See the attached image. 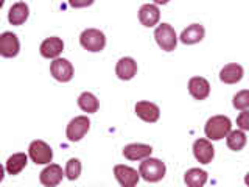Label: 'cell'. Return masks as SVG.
Wrapping results in <instances>:
<instances>
[{
    "label": "cell",
    "instance_id": "6da1fadb",
    "mask_svg": "<svg viewBox=\"0 0 249 187\" xmlns=\"http://www.w3.org/2000/svg\"><path fill=\"white\" fill-rule=\"evenodd\" d=\"M232 122L226 115H213L206 122L204 132L209 140H221L232 131Z\"/></svg>",
    "mask_w": 249,
    "mask_h": 187
},
{
    "label": "cell",
    "instance_id": "7a4b0ae2",
    "mask_svg": "<svg viewBox=\"0 0 249 187\" xmlns=\"http://www.w3.org/2000/svg\"><path fill=\"white\" fill-rule=\"evenodd\" d=\"M167 167L160 159L156 158H146L143 159V162H140L139 167V173L142 176L145 181L148 183H158L160 179L165 176Z\"/></svg>",
    "mask_w": 249,
    "mask_h": 187
},
{
    "label": "cell",
    "instance_id": "3957f363",
    "mask_svg": "<svg viewBox=\"0 0 249 187\" xmlns=\"http://www.w3.org/2000/svg\"><path fill=\"white\" fill-rule=\"evenodd\" d=\"M80 44H81L83 49H86L88 52L97 53V52H101L105 49L106 36H105L103 31H100L97 28H88L81 33Z\"/></svg>",
    "mask_w": 249,
    "mask_h": 187
},
{
    "label": "cell",
    "instance_id": "277c9868",
    "mask_svg": "<svg viewBox=\"0 0 249 187\" xmlns=\"http://www.w3.org/2000/svg\"><path fill=\"white\" fill-rule=\"evenodd\" d=\"M154 39L158 45L165 52H173L178 44V36L175 28L170 23H160V25L154 30Z\"/></svg>",
    "mask_w": 249,
    "mask_h": 187
},
{
    "label": "cell",
    "instance_id": "5b68a950",
    "mask_svg": "<svg viewBox=\"0 0 249 187\" xmlns=\"http://www.w3.org/2000/svg\"><path fill=\"white\" fill-rule=\"evenodd\" d=\"M28 156L36 166H44V164H50L53 159V150L49 144L44 140H33L28 147Z\"/></svg>",
    "mask_w": 249,
    "mask_h": 187
},
{
    "label": "cell",
    "instance_id": "8992f818",
    "mask_svg": "<svg viewBox=\"0 0 249 187\" xmlns=\"http://www.w3.org/2000/svg\"><path fill=\"white\" fill-rule=\"evenodd\" d=\"M90 128V120L86 115H78L75 119H72L67 125L66 134L70 142H80V140L88 134V131Z\"/></svg>",
    "mask_w": 249,
    "mask_h": 187
},
{
    "label": "cell",
    "instance_id": "52a82bcc",
    "mask_svg": "<svg viewBox=\"0 0 249 187\" xmlns=\"http://www.w3.org/2000/svg\"><path fill=\"white\" fill-rule=\"evenodd\" d=\"M50 72L54 80L61 83H67L73 78V66L66 58H56L50 64Z\"/></svg>",
    "mask_w": 249,
    "mask_h": 187
},
{
    "label": "cell",
    "instance_id": "ba28073f",
    "mask_svg": "<svg viewBox=\"0 0 249 187\" xmlns=\"http://www.w3.org/2000/svg\"><path fill=\"white\" fill-rule=\"evenodd\" d=\"M19 50H20V42L13 31H5V33L0 35V55L3 58L18 56Z\"/></svg>",
    "mask_w": 249,
    "mask_h": 187
},
{
    "label": "cell",
    "instance_id": "9c48e42d",
    "mask_svg": "<svg viewBox=\"0 0 249 187\" xmlns=\"http://www.w3.org/2000/svg\"><path fill=\"white\" fill-rule=\"evenodd\" d=\"M114 175L119 184L123 187H134L140 178V173L136 168L123 166V164H119V166L114 167Z\"/></svg>",
    "mask_w": 249,
    "mask_h": 187
},
{
    "label": "cell",
    "instance_id": "30bf717a",
    "mask_svg": "<svg viewBox=\"0 0 249 187\" xmlns=\"http://www.w3.org/2000/svg\"><path fill=\"white\" fill-rule=\"evenodd\" d=\"M193 154L198 162L210 164L215 158V148L209 139H196L193 144Z\"/></svg>",
    "mask_w": 249,
    "mask_h": 187
},
{
    "label": "cell",
    "instance_id": "8fae6325",
    "mask_svg": "<svg viewBox=\"0 0 249 187\" xmlns=\"http://www.w3.org/2000/svg\"><path fill=\"white\" fill-rule=\"evenodd\" d=\"M66 171H62L61 166L58 164H49L42 171L41 175H39V179H41V184L45 186V187H54L58 186L62 178H64Z\"/></svg>",
    "mask_w": 249,
    "mask_h": 187
},
{
    "label": "cell",
    "instance_id": "7c38bea8",
    "mask_svg": "<svg viewBox=\"0 0 249 187\" xmlns=\"http://www.w3.org/2000/svg\"><path fill=\"white\" fill-rule=\"evenodd\" d=\"M41 55L47 59H56L61 52L64 50V42L62 39L58 36H52V37H47L45 41L41 44Z\"/></svg>",
    "mask_w": 249,
    "mask_h": 187
},
{
    "label": "cell",
    "instance_id": "4fadbf2b",
    "mask_svg": "<svg viewBox=\"0 0 249 187\" xmlns=\"http://www.w3.org/2000/svg\"><path fill=\"white\" fill-rule=\"evenodd\" d=\"M136 114L146 123H154L159 120L160 111L159 106L151 103V101H139L136 105Z\"/></svg>",
    "mask_w": 249,
    "mask_h": 187
},
{
    "label": "cell",
    "instance_id": "5bb4252c",
    "mask_svg": "<svg viewBox=\"0 0 249 187\" xmlns=\"http://www.w3.org/2000/svg\"><path fill=\"white\" fill-rule=\"evenodd\" d=\"M159 19H160V11H159L158 5L145 3V5L140 6V10H139V20H140V23H142L143 27L151 28V27H154L156 23L159 22Z\"/></svg>",
    "mask_w": 249,
    "mask_h": 187
},
{
    "label": "cell",
    "instance_id": "9a60e30c",
    "mask_svg": "<svg viewBox=\"0 0 249 187\" xmlns=\"http://www.w3.org/2000/svg\"><path fill=\"white\" fill-rule=\"evenodd\" d=\"M153 153L151 145L146 144H129L123 148V156L129 161H143Z\"/></svg>",
    "mask_w": 249,
    "mask_h": 187
},
{
    "label": "cell",
    "instance_id": "2e32d148",
    "mask_svg": "<svg viewBox=\"0 0 249 187\" xmlns=\"http://www.w3.org/2000/svg\"><path fill=\"white\" fill-rule=\"evenodd\" d=\"M189 92L195 100H206L210 94V83L202 76H193L189 81Z\"/></svg>",
    "mask_w": 249,
    "mask_h": 187
},
{
    "label": "cell",
    "instance_id": "e0dca14e",
    "mask_svg": "<svg viewBox=\"0 0 249 187\" xmlns=\"http://www.w3.org/2000/svg\"><path fill=\"white\" fill-rule=\"evenodd\" d=\"M115 74L123 81L132 80V78H134L136 74H137V62L132 59V58H129V56L122 58L119 62H117Z\"/></svg>",
    "mask_w": 249,
    "mask_h": 187
},
{
    "label": "cell",
    "instance_id": "ac0fdd59",
    "mask_svg": "<svg viewBox=\"0 0 249 187\" xmlns=\"http://www.w3.org/2000/svg\"><path fill=\"white\" fill-rule=\"evenodd\" d=\"M206 35V30L201 23H192V25L187 27L182 33H181V42L187 44V45H192V44H198L204 39Z\"/></svg>",
    "mask_w": 249,
    "mask_h": 187
},
{
    "label": "cell",
    "instance_id": "d6986e66",
    "mask_svg": "<svg viewBox=\"0 0 249 187\" xmlns=\"http://www.w3.org/2000/svg\"><path fill=\"white\" fill-rule=\"evenodd\" d=\"M243 74H245L243 67H241L240 64H235V62H232V64H228L221 69L220 80L226 84H235V83L241 81Z\"/></svg>",
    "mask_w": 249,
    "mask_h": 187
},
{
    "label": "cell",
    "instance_id": "ffe728a7",
    "mask_svg": "<svg viewBox=\"0 0 249 187\" xmlns=\"http://www.w3.org/2000/svg\"><path fill=\"white\" fill-rule=\"evenodd\" d=\"M30 16V8L25 2H18L10 8V13H8V20H10L11 25H22L25 23V20Z\"/></svg>",
    "mask_w": 249,
    "mask_h": 187
},
{
    "label": "cell",
    "instance_id": "44dd1931",
    "mask_svg": "<svg viewBox=\"0 0 249 187\" xmlns=\"http://www.w3.org/2000/svg\"><path fill=\"white\" fill-rule=\"evenodd\" d=\"M27 164H28V156L25 153H16L8 158L5 168L10 175H19L27 167Z\"/></svg>",
    "mask_w": 249,
    "mask_h": 187
},
{
    "label": "cell",
    "instance_id": "7402d4cb",
    "mask_svg": "<svg viewBox=\"0 0 249 187\" xmlns=\"http://www.w3.org/2000/svg\"><path fill=\"white\" fill-rule=\"evenodd\" d=\"M184 181L190 187H202L207 183V171L201 168H190L185 171Z\"/></svg>",
    "mask_w": 249,
    "mask_h": 187
},
{
    "label": "cell",
    "instance_id": "603a6c76",
    "mask_svg": "<svg viewBox=\"0 0 249 187\" xmlns=\"http://www.w3.org/2000/svg\"><path fill=\"white\" fill-rule=\"evenodd\" d=\"M78 106H80L84 112L88 114H92V112H97L98 108H100V103L97 97L93 95L92 92H83L80 97H78Z\"/></svg>",
    "mask_w": 249,
    "mask_h": 187
},
{
    "label": "cell",
    "instance_id": "cb8c5ba5",
    "mask_svg": "<svg viewBox=\"0 0 249 187\" xmlns=\"http://www.w3.org/2000/svg\"><path fill=\"white\" fill-rule=\"evenodd\" d=\"M248 142L246 134L243 130H235V131H231L228 134V147L231 148L232 151H240L243 150L245 145Z\"/></svg>",
    "mask_w": 249,
    "mask_h": 187
},
{
    "label": "cell",
    "instance_id": "d4e9b609",
    "mask_svg": "<svg viewBox=\"0 0 249 187\" xmlns=\"http://www.w3.org/2000/svg\"><path fill=\"white\" fill-rule=\"evenodd\" d=\"M81 175V162L80 159H69L67 166H66V176L70 179V181H75Z\"/></svg>",
    "mask_w": 249,
    "mask_h": 187
},
{
    "label": "cell",
    "instance_id": "484cf974",
    "mask_svg": "<svg viewBox=\"0 0 249 187\" xmlns=\"http://www.w3.org/2000/svg\"><path fill=\"white\" fill-rule=\"evenodd\" d=\"M232 105L235 109H238V111L249 109V91L245 89V91H240L238 94H235V95H233V100H232Z\"/></svg>",
    "mask_w": 249,
    "mask_h": 187
},
{
    "label": "cell",
    "instance_id": "4316f807",
    "mask_svg": "<svg viewBox=\"0 0 249 187\" xmlns=\"http://www.w3.org/2000/svg\"><path fill=\"white\" fill-rule=\"evenodd\" d=\"M237 125L240 130L249 131V111L248 109H245L243 112H240V115L237 117Z\"/></svg>",
    "mask_w": 249,
    "mask_h": 187
},
{
    "label": "cell",
    "instance_id": "83f0119b",
    "mask_svg": "<svg viewBox=\"0 0 249 187\" xmlns=\"http://www.w3.org/2000/svg\"><path fill=\"white\" fill-rule=\"evenodd\" d=\"M95 0H69V5L72 8H86L90 6Z\"/></svg>",
    "mask_w": 249,
    "mask_h": 187
},
{
    "label": "cell",
    "instance_id": "f1b7e54d",
    "mask_svg": "<svg viewBox=\"0 0 249 187\" xmlns=\"http://www.w3.org/2000/svg\"><path fill=\"white\" fill-rule=\"evenodd\" d=\"M153 2L156 3V5H167L170 0H153Z\"/></svg>",
    "mask_w": 249,
    "mask_h": 187
},
{
    "label": "cell",
    "instance_id": "f546056e",
    "mask_svg": "<svg viewBox=\"0 0 249 187\" xmlns=\"http://www.w3.org/2000/svg\"><path fill=\"white\" fill-rule=\"evenodd\" d=\"M245 184H246V186H249V173L245 176Z\"/></svg>",
    "mask_w": 249,
    "mask_h": 187
}]
</instances>
